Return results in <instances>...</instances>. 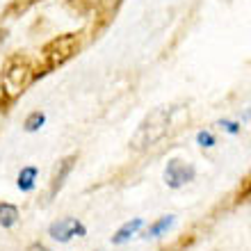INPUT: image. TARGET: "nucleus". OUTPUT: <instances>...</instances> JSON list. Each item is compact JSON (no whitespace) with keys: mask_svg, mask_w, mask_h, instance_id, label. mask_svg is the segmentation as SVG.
I'll return each mask as SVG.
<instances>
[{"mask_svg":"<svg viewBox=\"0 0 251 251\" xmlns=\"http://www.w3.org/2000/svg\"><path fill=\"white\" fill-rule=\"evenodd\" d=\"M167 124H169V112L167 110H155L142 121V126L137 128V132L132 135L130 146L135 151H142L146 146H153L155 142L167 135Z\"/></svg>","mask_w":251,"mask_h":251,"instance_id":"f257e3e1","label":"nucleus"},{"mask_svg":"<svg viewBox=\"0 0 251 251\" xmlns=\"http://www.w3.org/2000/svg\"><path fill=\"white\" fill-rule=\"evenodd\" d=\"M48 235H50L55 242L66 245V242H71L73 238H87V226L82 224L78 217H62L48 226Z\"/></svg>","mask_w":251,"mask_h":251,"instance_id":"f03ea898","label":"nucleus"},{"mask_svg":"<svg viewBox=\"0 0 251 251\" xmlns=\"http://www.w3.org/2000/svg\"><path fill=\"white\" fill-rule=\"evenodd\" d=\"M194 176H197V169H194L190 162H183V160H178V158H172L165 167V183H167V187H172V190H180L183 185L192 183Z\"/></svg>","mask_w":251,"mask_h":251,"instance_id":"7ed1b4c3","label":"nucleus"},{"mask_svg":"<svg viewBox=\"0 0 251 251\" xmlns=\"http://www.w3.org/2000/svg\"><path fill=\"white\" fill-rule=\"evenodd\" d=\"M75 162H78V155H66V158H62L57 162V167H55V172H53V178H50V190H48V197L50 199L57 197V192L64 187L66 178L75 169Z\"/></svg>","mask_w":251,"mask_h":251,"instance_id":"20e7f679","label":"nucleus"},{"mask_svg":"<svg viewBox=\"0 0 251 251\" xmlns=\"http://www.w3.org/2000/svg\"><path fill=\"white\" fill-rule=\"evenodd\" d=\"M30 82V66L21 64V66H9L5 71V80H2V85L5 89H9L12 94L16 92H23V87Z\"/></svg>","mask_w":251,"mask_h":251,"instance_id":"39448f33","label":"nucleus"},{"mask_svg":"<svg viewBox=\"0 0 251 251\" xmlns=\"http://www.w3.org/2000/svg\"><path fill=\"white\" fill-rule=\"evenodd\" d=\"M75 37L73 34H69V37H60V39H55L50 46L46 48V50H60V53L55 55L53 60H50V64H62L64 60H69L73 55V50H75Z\"/></svg>","mask_w":251,"mask_h":251,"instance_id":"423d86ee","label":"nucleus"},{"mask_svg":"<svg viewBox=\"0 0 251 251\" xmlns=\"http://www.w3.org/2000/svg\"><path fill=\"white\" fill-rule=\"evenodd\" d=\"M37 178H39V167L34 165H25L21 167L19 176H16V187H19L23 194H30L37 187Z\"/></svg>","mask_w":251,"mask_h":251,"instance_id":"0eeeda50","label":"nucleus"},{"mask_svg":"<svg viewBox=\"0 0 251 251\" xmlns=\"http://www.w3.org/2000/svg\"><path fill=\"white\" fill-rule=\"evenodd\" d=\"M142 226H144V219H139V217L130 219V222H126V224L121 226L119 231L112 235V240H110V242H112V245H117V247H119V245H126V242H128L132 235H137V231L142 228Z\"/></svg>","mask_w":251,"mask_h":251,"instance_id":"6e6552de","label":"nucleus"},{"mask_svg":"<svg viewBox=\"0 0 251 251\" xmlns=\"http://www.w3.org/2000/svg\"><path fill=\"white\" fill-rule=\"evenodd\" d=\"M19 217H21V212L16 205L9 203V201H0V226L2 228H14Z\"/></svg>","mask_w":251,"mask_h":251,"instance_id":"1a4fd4ad","label":"nucleus"},{"mask_svg":"<svg viewBox=\"0 0 251 251\" xmlns=\"http://www.w3.org/2000/svg\"><path fill=\"white\" fill-rule=\"evenodd\" d=\"M174 224H176V217H174V215H165V217H160L158 222H153V224L146 228L144 238H151V240L153 238H160V235H165V233L169 231Z\"/></svg>","mask_w":251,"mask_h":251,"instance_id":"9d476101","label":"nucleus"},{"mask_svg":"<svg viewBox=\"0 0 251 251\" xmlns=\"http://www.w3.org/2000/svg\"><path fill=\"white\" fill-rule=\"evenodd\" d=\"M44 126H46V112L34 110V112H30L25 117V121H23V130L25 132H39Z\"/></svg>","mask_w":251,"mask_h":251,"instance_id":"9b49d317","label":"nucleus"},{"mask_svg":"<svg viewBox=\"0 0 251 251\" xmlns=\"http://www.w3.org/2000/svg\"><path fill=\"white\" fill-rule=\"evenodd\" d=\"M197 144L201 146V149H212V146L217 144V139H215V135H212L210 130H199L197 132Z\"/></svg>","mask_w":251,"mask_h":251,"instance_id":"f8f14e48","label":"nucleus"},{"mask_svg":"<svg viewBox=\"0 0 251 251\" xmlns=\"http://www.w3.org/2000/svg\"><path fill=\"white\" fill-rule=\"evenodd\" d=\"M217 126L222 128V130L228 132V135H240V130H242V126H240L238 121H228V119H222Z\"/></svg>","mask_w":251,"mask_h":251,"instance_id":"ddd939ff","label":"nucleus"},{"mask_svg":"<svg viewBox=\"0 0 251 251\" xmlns=\"http://www.w3.org/2000/svg\"><path fill=\"white\" fill-rule=\"evenodd\" d=\"M5 100H7V89L2 85V80H0V105H5Z\"/></svg>","mask_w":251,"mask_h":251,"instance_id":"4468645a","label":"nucleus"}]
</instances>
